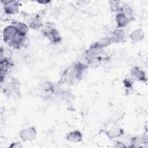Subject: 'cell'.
I'll list each match as a JSON object with an SVG mask.
<instances>
[{"label": "cell", "mask_w": 148, "mask_h": 148, "mask_svg": "<svg viewBox=\"0 0 148 148\" xmlns=\"http://www.w3.org/2000/svg\"><path fill=\"white\" fill-rule=\"evenodd\" d=\"M130 73L131 77L134 80L142 82H146L147 81V77L145 72L138 66L133 67L130 71Z\"/></svg>", "instance_id": "6"}, {"label": "cell", "mask_w": 148, "mask_h": 148, "mask_svg": "<svg viewBox=\"0 0 148 148\" xmlns=\"http://www.w3.org/2000/svg\"><path fill=\"white\" fill-rule=\"evenodd\" d=\"M112 43H120L124 40L125 38V33L120 28H117L113 31L109 36Z\"/></svg>", "instance_id": "8"}, {"label": "cell", "mask_w": 148, "mask_h": 148, "mask_svg": "<svg viewBox=\"0 0 148 148\" xmlns=\"http://www.w3.org/2000/svg\"><path fill=\"white\" fill-rule=\"evenodd\" d=\"M105 134L110 139H114L123 136L124 135V131L123 128L118 127H113L105 132Z\"/></svg>", "instance_id": "7"}, {"label": "cell", "mask_w": 148, "mask_h": 148, "mask_svg": "<svg viewBox=\"0 0 148 148\" xmlns=\"http://www.w3.org/2000/svg\"><path fill=\"white\" fill-rule=\"evenodd\" d=\"M42 26L43 24L41 20L37 17L32 18L29 23V27L33 29H39Z\"/></svg>", "instance_id": "17"}, {"label": "cell", "mask_w": 148, "mask_h": 148, "mask_svg": "<svg viewBox=\"0 0 148 148\" xmlns=\"http://www.w3.org/2000/svg\"><path fill=\"white\" fill-rule=\"evenodd\" d=\"M44 35L51 44H57L61 40V36L59 32L51 27H49L44 29Z\"/></svg>", "instance_id": "1"}, {"label": "cell", "mask_w": 148, "mask_h": 148, "mask_svg": "<svg viewBox=\"0 0 148 148\" xmlns=\"http://www.w3.org/2000/svg\"><path fill=\"white\" fill-rule=\"evenodd\" d=\"M120 12L122 13L130 21L134 18L133 10L129 5L124 4L121 6Z\"/></svg>", "instance_id": "12"}, {"label": "cell", "mask_w": 148, "mask_h": 148, "mask_svg": "<svg viewBox=\"0 0 148 148\" xmlns=\"http://www.w3.org/2000/svg\"><path fill=\"white\" fill-rule=\"evenodd\" d=\"M17 35V32L16 28L13 25H9L6 26L2 31L3 40L8 43H9Z\"/></svg>", "instance_id": "4"}, {"label": "cell", "mask_w": 148, "mask_h": 148, "mask_svg": "<svg viewBox=\"0 0 148 148\" xmlns=\"http://www.w3.org/2000/svg\"><path fill=\"white\" fill-rule=\"evenodd\" d=\"M130 38L133 42H139L142 41L145 38V32L141 28H137L130 34Z\"/></svg>", "instance_id": "11"}, {"label": "cell", "mask_w": 148, "mask_h": 148, "mask_svg": "<svg viewBox=\"0 0 148 148\" xmlns=\"http://www.w3.org/2000/svg\"><path fill=\"white\" fill-rule=\"evenodd\" d=\"M134 83V79L132 77H126L123 80V84L127 89L131 88Z\"/></svg>", "instance_id": "20"}, {"label": "cell", "mask_w": 148, "mask_h": 148, "mask_svg": "<svg viewBox=\"0 0 148 148\" xmlns=\"http://www.w3.org/2000/svg\"><path fill=\"white\" fill-rule=\"evenodd\" d=\"M114 147H117V148H123V147H126L124 143L121 140H116V142L114 143Z\"/></svg>", "instance_id": "22"}, {"label": "cell", "mask_w": 148, "mask_h": 148, "mask_svg": "<svg viewBox=\"0 0 148 148\" xmlns=\"http://www.w3.org/2000/svg\"><path fill=\"white\" fill-rule=\"evenodd\" d=\"M14 25L16 28L17 34L23 36H27L28 31V26L25 23L23 22H17Z\"/></svg>", "instance_id": "13"}, {"label": "cell", "mask_w": 148, "mask_h": 148, "mask_svg": "<svg viewBox=\"0 0 148 148\" xmlns=\"http://www.w3.org/2000/svg\"><path fill=\"white\" fill-rule=\"evenodd\" d=\"M22 147H23V146L21 144V143L17 142H14L10 144V145H9V147H10V148H21Z\"/></svg>", "instance_id": "23"}, {"label": "cell", "mask_w": 148, "mask_h": 148, "mask_svg": "<svg viewBox=\"0 0 148 148\" xmlns=\"http://www.w3.org/2000/svg\"><path fill=\"white\" fill-rule=\"evenodd\" d=\"M37 131L34 127H28L21 130L19 133V136L24 142H28L34 140L36 136Z\"/></svg>", "instance_id": "3"}, {"label": "cell", "mask_w": 148, "mask_h": 148, "mask_svg": "<svg viewBox=\"0 0 148 148\" xmlns=\"http://www.w3.org/2000/svg\"><path fill=\"white\" fill-rule=\"evenodd\" d=\"M13 55V52L11 50L8 48L1 47L0 50V61L3 60H11Z\"/></svg>", "instance_id": "15"}, {"label": "cell", "mask_w": 148, "mask_h": 148, "mask_svg": "<svg viewBox=\"0 0 148 148\" xmlns=\"http://www.w3.org/2000/svg\"><path fill=\"white\" fill-rule=\"evenodd\" d=\"M43 90L46 92H54L56 86L50 82H45L42 85Z\"/></svg>", "instance_id": "16"}, {"label": "cell", "mask_w": 148, "mask_h": 148, "mask_svg": "<svg viewBox=\"0 0 148 148\" xmlns=\"http://www.w3.org/2000/svg\"><path fill=\"white\" fill-rule=\"evenodd\" d=\"M102 60H103V58L101 57L100 56L94 57L90 58L87 61V64L88 66H90L93 68H96L101 65Z\"/></svg>", "instance_id": "14"}, {"label": "cell", "mask_w": 148, "mask_h": 148, "mask_svg": "<svg viewBox=\"0 0 148 148\" xmlns=\"http://www.w3.org/2000/svg\"><path fill=\"white\" fill-rule=\"evenodd\" d=\"M3 5V10L6 14H15L18 12L19 10V2L16 1L6 0L2 1Z\"/></svg>", "instance_id": "2"}, {"label": "cell", "mask_w": 148, "mask_h": 148, "mask_svg": "<svg viewBox=\"0 0 148 148\" xmlns=\"http://www.w3.org/2000/svg\"><path fill=\"white\" fill-rule=\"evenodd\" d=\"M115 19L118 28L120 29L125 27L130 22V21L120 12L116 13Z\"/></svg>", "instance_id": "10"}, {"label": "cell", "mask_w": 148, "mask_h": 148, "mask_svg": "<svg viewBox=\"0 0 148 148\" xmlns=\"http://www.w3.org/2000/svg\"><path fill=\"white\" fill-rule=\"evenodd\" d=\"M28 42L27 36H23L17 34L9 44L14 49H19L21 47L26 46L28 44Z\"/></svg>", "instance_id": "5"}, {"label": "cell", "mask_w": 148, "mask_h": 148, "mask_svg": "<svg viewBox=\"0 0 148 148\" xmlns=\"http://www.w3.org/2000/svg\"><path fill=\"white\" fill-rule=\"evenodd\" d=\"M109 6L110 10L113 12L118 13L120 12L121 6L119 1H109Z\"/></svg>", "instance_id": "19"}, {"label": "cell", "mask_w": 148, "mask_h": 148, "mask_svg": "<svg viewBox=\"0 0 148 148\" xmlns=\"http://www.w3.org/2000/svg\"><path fill=\"white\" fill-rule=\"evenodd\" d=\"M97 43L102 47V48H105L109 45H110L112 43L110 37L107 36V37H103L99 39Z\"/></svg>", "instance_id": "18"}, {"label": "cell", "mask_w": 148, "mask_h": 148, "mask_svg": "<svg viewBox=\"0 0 148 148\" xmlns=\"http://www.w3.org/2000/svg\"><path fill=\"white\" fill-rule=\"evenodd\" d=\"M8 72V69L3 68H1V69H0V79H1V83H2V82L6 78Z\"/></svg>", "instance_id": "21"}, {"label": "cell", "mask_w": 148, "mask_h": 148, "mask_svg": "<svg viewBox=\"0 0 148 148\" xmlns=\"http://www.w3.org/2000/svg\"><path fill=\"white\" fill-rule=\"evenodd\" d=\"M38 3H41V4H43V3H45V4H47V3H49L50 2V1H38Z\"/></svg>", "instance_id": "24"}, {"label": "cell", "mask_w": 148, "mask_h": 148, "mask_svg": "<svg viewBox=\"0 0 148 148\" xmlns=\"http://www.w3.org/2000/svg\"><path fill=\"white\" fill-rule=\"evenodd\" d=\"M66 139L69 142L78 143L82 140L83 134L79 130H74L66 134Z\"/></svg>", "instance_id": "9"}]
</instances>
